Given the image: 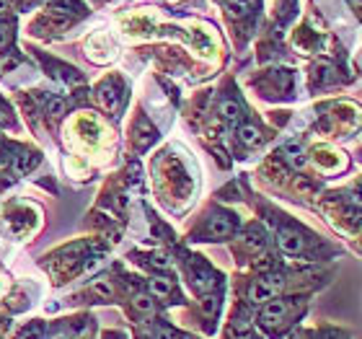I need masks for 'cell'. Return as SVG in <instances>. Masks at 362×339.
<instances>
[{
	"instance_id": "obj_1",
	"label": "cell",
	"mask_w": 362,
	"mask_h": 339,
	"mask_svg": "<svg viewBox=\"0 0 362 339\" xmlns=\"http://www.w3.org/2000/svg\"><path fill=\"white\" fill-rule=\"evenodd\" d=\"M233 234H235V215H228V212L212 215L207 225H205V236L210 241H222V238H228V236Z\"/></svg>"
},
{
	"instance_id": "obj_2",
	"label": "cell",
	"mask_w": 362,
	"mask_h": 339,
	"mask_svg": "<svg viewBox=\"0 0 362 339\" xmlns=\"http://www.w3.org/2000/svg\"><path fill=\"white\" fill-rule=\"evenodd\" d=\"M280 288V277L277 275H267V277H261L251 285V290H248V298L254 301V303H269L272 301V295L277 292Z\"/></svg>"
},
{
	"instance_id": "obj_3",
	"label": "cell",
	"mask_w": 362,
	"mask_h": 339,
	"mask_svg": "<svg viewBox=\"0 0 362 339\" xmlns=\"http://www.w3.org/2000/svg\"><path fill=\"white\" fill-rule=\"evenodd\" d=\"M285 316H287V303H285V301H269V303L261 308L259 321H261L264 327L274 329V327H280L282 321H285Z\"/></svg>"
},
{
	"instance_id": "obj_4",
	"label": "cell",
	"mask_w": 362,
	"mask_h": 339,
	"mask_svg": "<svg viewBox=\"0 0 362 339\" xmlns=\"http://www.w3.org/2000/svg\"><path fill=\"white\" fill-rule=\"evenodd\" d=\"M280 249L285 251V254H290V257H295V254H300L305 249V238L298 231H280Z\"/></svg>"
},
{
	"instance_id": "obj_5",
	"label": "cell",
	"mask_w": 362,
	"mask_h": 339,
	"mask_svg": "<svg viewBox=\"0 0 362 339\" xmlns=\"http://www.w3.org/2000/svg\"><path fill=\"white\" fill-rule=\"evenodd\" d=\"M96 101H99V106H101V109H106V112H117V106H119L117 88H114L112 83L99 86V88H96Z\"/></svg>"
},
{
	"instance_id": "obj_6",
	"label": "cell",
	"mask_w": 362,
	"mask_h": 339,
	"mask_svg": "<svg viewBox=\"0 0 362 339\" xmlns=\"http://www.w3.org/2000/svg\"><path fill=\"white\" fill-rule=\"evenodd\" d=\"M254 0H228V13L233 16V18H244L248 13L254 11Z\"/></svg>"
},
{
	"instance_id": "obj_7",
	"label": "cell",
	"mask_w": 362,
	"mask_h": 339,
	"mask_svg": "<svg viewBox=\"0 0 362 339\" xmlns=\"http://www.w3.org/2000/svg\"><path fill=\"white\" fill-rule=\"evenodd\" d=\"M238 140L244 142V145H248V148H254V145L261 142V132L254 125H244V127L238 129Z\"/></svg>"
},
{
	"instance_id": "obj_8",
	"label": "cell",
	"mask_w": 362,
	"mask_h": 339,
	"mask_svg": "<svg viewBox=\"0 0 362 339\" xmlns=\"http://www.w3.org/2000/svg\"><path fill=\"white\" fill-rule=\"evenodd\" d=\"M220 114L225 122H238L241 119V104L233 101V99H225L220 104Z\"/></svg>"
},
{
	"instance_id": "obj_9",
	"label": "cell",
	"mask_w": 362,
	"mask_h": 339,
	"mask_svg": "<svg viewBox=\"0 0 362 339\" xmlns=\"http://www.w3.org/2000/svg\"><path fill=\"white\" fill-rule=\"evenodd\" d=\"M36 164V155L34 153H21V155H16L13 158V168H16V174H29Z\"/></svg>"
},
{
	"instance_id": "obj_10",
	"label": "cell",
	"mask_w": 362,
	"mask_h": 339,
	"mask_svg": "<svg viewBox=\"0 0 362 339\" xmlns=\"http://www.w3.org/2000/svg\"><path fill=\"white\" fill-rule=\"evenodd\" d=\"M151 292L158 298H168L174 292V282L166 280V277H155V280H151Z\"/></svg>"
},
{
	"instance_id": "obj_11",
	"label": "cell",
	"mask_w": 362,
	"mask_h": 339,
	"mask_svg": "<svg viewBox=\"0 0 362 339\" xmlns=\"http://www.w3.org/2000/svg\"><path fill=\"white\" fill-rule=\"evenodd\" d=\"M285 158L290 161L292 166H303L305 158H303V148L298 145V142H290L287 148H285Z\"/></svg>"
},
{
	"instance_id": "obj_12",
	"label": "cell",
	"mask_w": 362,
	"mask_h": 339,
	"mask_svg": "<svg viewBox=\"0 0 362 339\" xmlns=\"http://www.w3.org/2000/svg\"><path fill=\"white\" fill-rule=\"evenodd\" d=\"M246 246H248L251 251H259V249L264 246V234H261L259 228H254V231L248 234V238H246Z\"/></svg>"
},
{
	"instance_id": "obj_13",
	"label": "cell",
	"mask_w": 362,
	"mask_h": 339,
	"mask_svg": "<svg viewBox=\"0 0 362 339\" xmlns=\"http://www.w3.org/2000/svg\"><path fill=\"white\" fill-rule=\"evenodd\" d=\"M135 308H138L140 314L148 316V314H153V301L148 295H138V298H135Z\"/></svg>"
},
{
	"instance_id": "obj_14",
	"label": "cell",
	"mask_w": 362,
	"mask_h": 339,
	"mask_svg": "<svg viewBox=\"0 0 362 339\" xmlns=\"http://www.w3.org/2000/svg\"><path fill=\"white\" fill-rule=\"evenodd\" d=\"M94 290L99 292V295H104V298H112V295H114V288H112V282L109 280H99L94 285Z\"/></svg>"
},
{
	"instance_id": "obj_15",
	"label": "cell",
	"mask_w": 362,
	"mask_h": 339,
	"mask_svg": "<svg viewBox=\"0 0 362 339\" xmlns=\"http://www.w3.org/2000/svg\"><path fill=\"white\" fill-rule=\"evenodd\" d=\"M155 339H181L179 334H176L174 329H168V327H158L155 329V334H153Z\"/></svg>"
},
{
	"instance_id": "obj_16",
	"label": "cell",
	"mask_w": 362,
	"mask_h": 339,
	"mask_svg": "<svg viewBox=\"0 0 362 339\" xmlns=\"http://www.w3.org/2000/svg\"><path fill=\"white\" fill-rule=\"evenodd\" d=\"M62 112H65V104H62L60 99H52V101H49V114H52V117H60Z\"/></svg>"
},
{
	"instance_id": "obj_17",
	"label": "cell",
	"mask_w": 362,
	"mask_h": 339,
	"mask_svg": "<svg viewBox=\"0 0 362 339\" xmlns=\"http://www.w3.org/2000/svg\"><path fill=\"white\" fill-rule=\"evenodd\" d=\"M42 337V327H29L21 331V339H39Z\"/></svg>"
},
{
	"instance_id": "obj_18",
	"label": "cell",
	"mask_w": 362,
	"mask_h": 339,
	"mask_svg": "<svg viewBox=\"0 0 362 339\" xmlns=\"http://www.w3.org/2000/svg\"><path fill=\"white\" fill-rule=\"evenodd\" d=\"M8 39H11V32H8L5 26H0V47H3V45L8 42Z\"/></svg>"
},
{
	"instance_id": "obj_19",
	"label": "cell",
	"mask_w": 362,
	"mask_h": 339,
	"mask_svg": "<svg viewBox=\"0 0 362 339\" xmlns=\"http://www.w3.org/2000/svg\"><path fill=\"white\" fill-rule=\"evenodd\" d=\"M326 339H347V334H344V331H334V329H328Z\"/></svg>"
},
{
	"instance_id": "obj_20",
	"label": "cell",
	"mask_w": 362,
	"mask_h": 339,
	"mask_svg": "<svg viewBox=\"0 0 362 339\" xmlns=\"http://www.w3.org/2000/svg\"><path fill=\"white\" fill-rule=\"evenodd\" d=\"M352 5H357V8H362V0H350Z\"/></svg>"
},
{
	"instance_id": "obj_21",
	"label": "cell",
	"mask_w": 362,
	"mask_h": 339,
	"mask_svg": "<svg viewBox=\"0 0 362 339\" xmlns=\"http://www.w3.org/2000/svg\"><path fill=\"white\" fill-rule=\"evenodd\" d=\"M357 192H360V194H362V179H360V181H357Z\"/></svg>"
},
{
	"instance_id": "obj_22",
	"label": "cell",
	"mask_w": 362,
	"mask_h": 339,
	"mask_svg": "<svg viewBox=\"0 0 362 339\" xmlns=\"http://www.w3.org/2000/svg\"><path fill=\"white\" fill-rule=\"evenodd\" d=\"M3 8H5V3H3V0H0V11H3Z\"/></svg>"
}]
</instances>
